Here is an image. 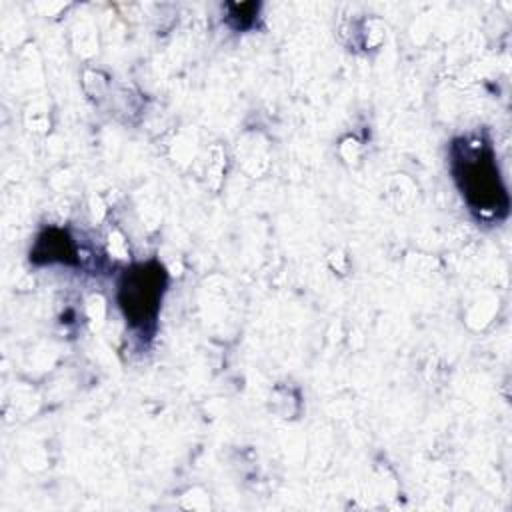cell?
<instances>
[{
    "instance_id": "2",
    "label": "cell",
    "mask_w": 512,
    "mask_h": 512,
    "mask_svg": "<svg viewBox=\"0 0 512 512\" xmlns=\"http://www.w3.org/2000/svg\"><path fill=\"white\" fill-rule=\"evenodd\" d=\"M166 286L168 274L156 260L132 264L120 274L116 302L132 328L146 332L156 322Z\"/></svg>"
},
{
    "instance_id": "1",
    "label": "cell",
    "mask_w": 512,
    "mask_h": 512,
    "mask_svg": "<svg viewBox=\"0 0 512 512\" xmlns=\"http://www.w3.org/2000/svg\"><path fill=\"white\" fill-rule=\"evenodd\" d=\"M450 168L468 208L482 220L508 214V192L494 150L482 138H458L450 148Z\"/></svg>"
},
{
    "instance_id": "4",
    "label": "cell",
    "mask_w": 512,
    "mask_h": 512,
    "mask_svg": "<svg viewBox=\"0 0 512 512\" xmlns=\"http://www.w3.org/2000/svg\"><path fill=\"white\" fill-rule=\"evenodd\" d=\"M258 14V4L254 2H244V4H230L228 6V16L226 20L236 28L244 30L254 24V16Z\"/></svg>"
},
{
    "instance_id": "3",
    "label": "cell",
    "mask_w": 512,
    "mask_h": 512,
    "mask_svg": "<svg viewBox=\"0 0 512 512\" xmlns=\"http://www.w3.org/2000/svg\"><path fill=\"white\" fill-rule=\"evenodd\" d=\"M30 258L38 264H52V262H62V264H74L76 262V246L74 240L68 236V232L60 228H48L44 230L32 252Z\"/></svg>"
}]
</instances>
